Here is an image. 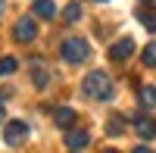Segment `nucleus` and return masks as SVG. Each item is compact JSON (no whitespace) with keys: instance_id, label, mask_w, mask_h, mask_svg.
Here are the masks:
<instances>
[{"instance_id":"4","label":"nucleus","mask_w":156,"mask_h":153,"mask_svg":"<svg viewBox=\"0 0 156 153\" xmlns=\"http://www.w3.org/2000/svg\"><path fill=\"white\" fill-rule=\"evenodd\" d=\"M25 137H28V125H25L22 119H12L6 128H3V141H6L9 147H19Z\"/></svg>"},{"instance_id":"1","label":"nucleus","mask_w":156,"mask_h":153,"mask_svg":"<svg viewBox=\"0 0 156 153\" xmlns=\"http://www.w3.org/2000/svg\"><path fill=\"white\" fill-rule=\"evenodd\" d=\"M81 91H84V97H90V100H109V97H112V78H109L103 69H94V72L84 75Z\"/></svg>"},{"instance_id":"15","label":"nucleus","mask_w":156,"mask_h":153,"mask_svg":"<svg viewBox=\"0 0 156 153\" xmlns=\"http://www.w3.org/2000/svg\"><path fill=\"white\" fill-rule=\"evenodd\" d=\"M140 59H144V66H150V69H156V41L144 47V53H140Z\"/></svg>"},{"instance_id":"21","label":"nucleus","mask_w":156,"mask_h":153,"mask_svg":"<svg viewBox=\"0 0 156 153\" xmlns=\"http://www.w3.org/2000/svg\"><path fill=\"white\" fill-rule=\"evenodd\" d=\"M97 3H106V0H97Z\"/></svg>"},{"instance_id":"13","label":"nucleus","mask_w":156,"mask_h":153,"mask_svg":"<svg viewBox=\"0 0 156 153\" xmlns=\"http://www.w3.org/2000/svg\"><path fill=\"white\" fill-rule=\"evenodd\" d=\"M137 100H140V106H144V109H153V106H156V87H153V84H147V87H140V94H137Z\"/></svg>"},{"instance_id":"11","label":"nucleus","mask_w":156,"mask_h":153,"mask_svg":"<svg viewBox=\"0 0 156 153\" xmlns=\"http://www.w3.org/2000/svg\"><path fill=\"white\" fill-rule=\"evenodd\" d=\"M137 22L144 25L147 31L156 34V9H153V6H140V9H137Z\"/></svg>"},{"instance_id":"10","label":"nucleus","mask_w":156,"mask_h":153,"mask_svg":"<svg viewBox=\"0 0 156 153\" xmlns=\"http://www.w3.org/2000/svg\"><path fill=\"white\" fill-rule=\"evenodd\" d=\"M31 81H34V87H47V81H50L47 66H44L41 59H34V62H31Z\"/></svg>"},{"instance_id":"19","label":"nucleus","mask_w":156,"mask_h":153,"mask_svg":"<svg viewBox=\"0 0 156 153\" xmlns=\"http://www.w3.org/2000/svg\"><path fill=\"white\" fill-rule=\"evenodd\" d=\"M150 3H156V0H144V6H150Z\"/></svg>"},{"instance_id":"2","label":"nucleus","mask_w":156,"mask_h":153,"mask_svg":"<svg viewBox=\"0 0 156 153\" xmlns=\"http://www.w3.org/2000/svg\"><path fill=\"white\" fill-rule=\"evenodd\" d=\"M59 56L66 62H72V66H78V62H84L90 56V44L84 37H66V41L59 44Z\"/></svg>"},{"instance_id":"17","label":"nucleus","mask_w":156,"mask_h":153,"mask_svg":"<svg viewBox=\"0 0 156 153\" xmlns=\"http://www.w3.org/2000/svg\"><path fill=\"white\" fill-rule=\"evenodd\" d=\"M131 153H156V150H150V147H147V144H137V147H134V150H131Z\"/></svg>"},{"instance_id":"3","label":"nucleus","mask_w":156,"mask_h":153,"mask_svg":"<svg viewBox=\"0 0 156 153\" xmlns=\"http://www.w3.org/2000/svg\"><path fill=\"white\" fill-rule=\"evenodd\" d=\"M12 37H16L19 44H31L34 37H37V25H34V19H31V16H22L16 25H12Z\"/></svg>"},{"instance_id":"18","label":"nucleus","mask_w":156,"mask_h":153,"mask_svg":"<svg viewBox=\"0 0 156 153\" xmlns=\"http://www.w3.org/2000/svg\"><path fill=\"white\" fill-rule=\"evenodd\" d=\"M3 119H6V109H3V103H0V125H3Z\"/></svg>"},{"instance_id":"12","label":"nucleus","mask_w":156,"mask_h":153,"mask_svg":"<svg viewBox=\"0 0 156 153\" xmlns=\"http://www.w3.org/2000/svg\"><path fill=\"white\" fill-rule=\"evenodd\" d=\"M34 16H37V19H53V16H56L53 0H34Z\"/></svg>"},{"instance_id":"9","label":"nucleus","mask_w":156,"mask_h":153,"mask_svg":"<svg viewBox=\"0 0 156 153\" xmlns=\"http://www.w3.org/2000/svg\"><path fill=\"white\" fill-rule=\"evenodd\" d=\"M125 116H122V112H112V116L106 119V134L109 137H119V134H125Z\"/></svg>"},{"instance_id":"16","label":"nucleus","mask_w":156,"mask_h":153,"mask_svg":"<svg viewBox=\"0 0 156 153\" xmlns=\"http://www.w3.org/2000/svg\"><path fill=\"white\" fill-rule=\"evenodd\" d=\"M16 69H19V62L12 59V56H3V59H0V78H6V75H12Z\"/></svg>"},{"instance_id":"8","label":"nucleus","mask_w":156,"mask_h":153,"mask_svg":"<svg viewBox=\"0 0 156 153\" xmlns=\"http://www.w3.org/2000/svg\"><path fill=\"white\" fill-rule=\"evenodd\" d=\"M75 109H69V106H56L53 109V122L59 125V128H72V125H75Z\"/></svg>"},{"instance_id":"20","label":"nucleus","mask_w":156,"mask_h":153,"mask_svg":"<svg viewBox=\"0 0 156 153\" xmlns=\"http://www.w3.org/2000/svg\"><path fill=\"white\" fill-rule=\"evenodd\" d=\"M103 153H119V150H103Z\"/></svg>"},{"instance_id":"6","label":"nucleus","mask_w":156,"mask_h":153,"mask_svg":"<svg viewBox=\"0 0 156 153\" xmlns=\"http://www.w3.org/2000/svg\"><path fill=\"white\" fill-rule=\"evenodd\" d=\"M131 53H134V37H122V41H115L109 47V59L112 62H125Z\"/></svg>"},{"instance_id":"22","label":"nucleus","mask_w":156,"mask_h":153,"mask_svg":"<svg viewBox=\"0 0 156 153\" xmlns=\"http://www.w3.org/2000/svg\"><path fill=\"white\" fill-rule=\"evenodd\" d=\"M0 9H3V0H0Z\"/></svg>"},{"instance_id":"5","label":"nucleus","mask_w":156,"mask_h":153,"mask_svg":"<svg viewBox=\"0 0 156 153\" xmlns=\"http://www.w3.org/2000/svg\"><path fill=\"white\" fill-rule=\"evenodd\" d=\"M87 144H90V134H87L84 128H66V147H69V150L81 153Z\"/></svg>"},{"instance_id":"7","label":"nucleus","mask_w":156,"mask_h":153,"mask_svg":"<svg viewBox=\"0 0 156 153\" xmlns=\"http://www.w3.org/2000/svg\"><path fill=\"white\" fill-rule=\"evenodd\" d=\"M134 128H137V134L144 137V141H150V137H156V119H147V116H134Z\"/></svg>"},{"instance_id":"14","label":"nucleus","mask_w":156,"mask_h":153,"mask_svg":"<svg viewBox=\"0 0 156 153\" xmlns=\"http://www.w3.org/2000/svg\"><path fill=\"white\" fill-rule=\"evenodd\" d=\"M62 19H66L69 25H72V22H78V19H81V3H75V0H72V3L62 9Z\"/></svg>"},{"instance_id":"23","label":"nucleus","mask_w":156,"mask_h":153,"mask_svg":"<svg viewBox=\"0 0 156 153\" xmlns=\"http://www.w3.org/2000/svg\"><path fill=\"white\" fill-rule=\"evenodd\" d=\"M72 153H75V150H72Z\"/></svg>"}]
</instances>
